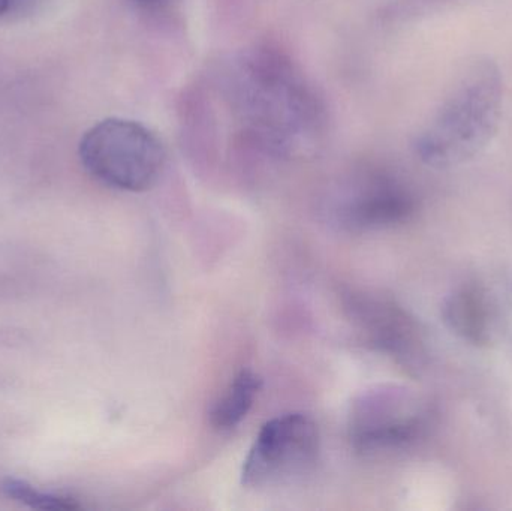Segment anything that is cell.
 Here are the masks:
<instances>
[{
	"instance_id": "cell-1",
	"label": "cell",
	"mask_w": 512,
	"mask_h": 511,
	"mask_svg": "<svg viewBox=\"0 0 512 511\" xmlns=\"http://www.w3.org/2000/svg\"><path fill=\"white\" fill-rule=\"evenodd\" d=\"M80 159L93 179L110 188L144 192L165 167L161 140L141 123L105 119L90 128L80 143Z\"/></svg>"
},
{
	"instance_id": "cell-2",
	"label": "cell",
	"mask_w": 512,
	"mask_h": 511,
	"mask_svg": "<svg viewBox=\"0 0 512 511\" xmlns=\"http://www.w3.org/2000/svg\"><path fill=\"white\" fill-rule=\"evenodd\" d=\"M319 456L318 426L306 414H285L262 426L243 464L246 488L273 489L303 479Z\"/></svg>"
},
{
	"instance_id": "cell-3",
	"label": "cell",
	"mask_w": 512,
	"mask_h": 511,
	"mask_svg": "<svg viewBox=\"0 0 512 511\" xmlns=\"http://www.w3.org/2000/svg\"><path fill=\"white\" fill-rule=\"evenodd\" d=\"M423 429L420 414L400 393L376 390L358 398L349 416V438L357 452L373 455L411 443Z\"/></svg>"
},
{
	"instance_id": "cell-4",
	"label": "cell",
	"mask_w": 512,
	"mask_h": 511,
	"mask_svg": "<svg viewBox=\"0 0 512 511\" xmlns=\"http://www.w3.org/2000/svg\"><path fill=\"white\" fill-rule=\"evenodd\" d=\"M345 309L355 329L369 344L402 362L420 353V333L412 318L390 300L366 293L346 296Z\"/></svg>"
},
{
	"instance_id": "cell-5",
	"label": "cell",
	"mask_w": 512,
	"mask_h": 511,
	"mask_svg": "<svg viewBox=\"0 0 512 511\" xmlns=\"http://www.w3.org/2000/svg\"><path fill=\"white\" fill-rule=\"evenodd\" d=\"M414 212L411 195L387 177H373L352 192L337 216L349 231H370L405 221Z\"/></svg>"
},
{
	"instance_id": "cell-6",
	"label": "cell",
	"mask_w": 512,
	"mask_h": 511,
	"mask_svg": "<svg viewBox=\"0 0 512 511\" xmlns=\"http://www.w3.org/2000/svg\"><path fill=\"white\" fill-rule=\"evenodd\" d=\"M261 389L262 380L255 372L249 369L239 372L210 410L213 428L230 431L239 426L251 413Z\"/></svg>"
},
{
	"instance_id": "cell-7",
	"label": "cell",
	"mask_w": 512,
	"mask_h": 511,
	"mask_svg": "<svg viewBox=\"0 0 512 511\" xmlns=\"http://www.w3.org/2000/svg\"><path fill=\"white\" fill-rule=\"evenodd\" d=\"M445 314L453 329L465 338L474 342H481L486 338V309L477 291L465 288L454 294L448 302Z\"/></svg>"
},
{
	"instance_id": "cell-8",
	"label": "cell",
	"mask_w": 512,
	"mask_h": 511,
	"mask_svg": "<svg viewBox=\"0 0 512 511\" xmlns=\"http://www.w3.org/2000/svg\"><path fill=\"white\" fill-rule=\"evenodd\" d=\"M3 492L17 503L24 504L30 509L51 511H72L81 509L77 500L60 495L45 494L36 491L29 483L23 480L8 479L3 482Z\"/></svg>"
},
{
	"instance_id": "cell-9",
	"label": "cell",
	"mask_w": 512,
	"mask_h": 511,
	"mask_svg": "<svg viewBox=\"0 0 512 511\" xmlns=\"http://www.w3.org/2000/svg\"><path fill=\"white\" fill-rule=\"evenodd\" d=\"M11 8V0H0V17Z\"/></svg>"
},
{
	"instance_id": "cell-10",
	"label": "cell",
	"mask_w": 512,
	"mask_h": 511,
	"mask_svg": "<svg viewBox=\"0 0 512 511\" xmlns=\"http://www.w3.org/2000/svg\"><path fill=\"white\" fill-rule=\"evenodd\" d=\"M141 3H146V5H155V3L164 2V0H140Z\"/></svg>"
}]
</instances>
